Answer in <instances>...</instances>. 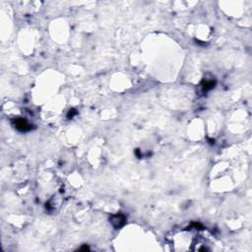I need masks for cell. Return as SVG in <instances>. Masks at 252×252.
<instances>
[{"label": "cell", "mask_w": 252, "mask_h": 252, "mask_svg": "<svg viewBox=\"0 0 252 252\" xmlns=\"http://www.w3.org/2000/svg\"><path fill=\"white\" fill-rule=\"evenodd\" d=\"M204 227L189 226L182 229L180 232L172 233V235L181 238L180 240H170V244H187L186 250H211L213 247V241H211V235L203 229Z\"/></svg>", "instance_id": "1"}]
</instances>
